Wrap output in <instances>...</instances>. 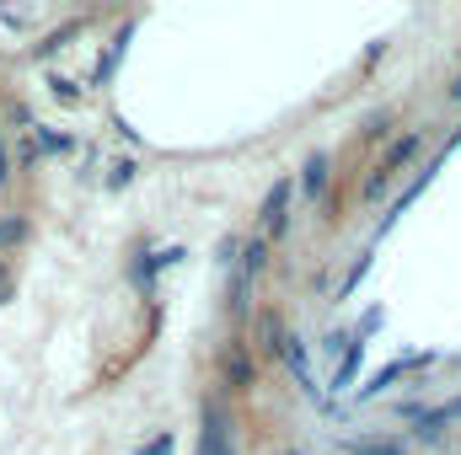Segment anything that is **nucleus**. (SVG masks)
Masks as SVG:
<instances>
[{
	"mask_svg": "<svg viewBox=\"0 0 461 455\" xmlns=\"http://www.w3.org/2000/svg\"><path fill=\"white\" fill-rule=\"evenodd\" d=\"M285 455H306V451H285Z\"/></svg>",
	"mask_w": 461,
	"mask_h": 455,
	"instance_id": "22",
	"label": "nucleus"
},
{
	"mask_svg": "<svg viewBox=\"0 0 461 455\" xmlns=\"http://www.w3.org/2000/svg\"><path fill=\"white\" fill-rule=\"evenodd\" d=\"M435 418H440L446 429H451V424H461V397H456V402H446V407H435Z\"/></svg>",
	"mask_w": 461,
	"mask_h": 455,
	"instance_id": "19",
	"label": "nucleus"
},
{
	"mask_svg": "<svg viewBox=\"0 0 461 455\" xmlns=\"http://www.w3.org/2000/svg\"><path fill=\"white\" fill-rule=\"evenodd\" d=\"M241 273H247V279H263V273H268V241H263V236H247V241H241Z\"/></svg>",
	"mask_w": 461,
	"mask_h": 455,
	"instance_id": "8",
	"label": "nucleus"
},
{
	"mask_svg": "<svg viewBox=\"0 0 461 455\" xmlns=\"http://www.w3.org/2000/svg\"><path fill=\"white\" fill-rule=\"evenodd\" d=\"M419 364H429V353H419V359H397V364H386V370H381V375H375V380H370V386L359 391V397H375V391H386L392 380H402V375H408V370H419Z\"/></svg>",
	"mask_w": 461,
	"mask_h": 455,
	"instance_id": "9",
	"label": "nucleus"
},
{
	"mask_svg": "<svg viewBox=\"0 0 461 455\" xmlns=\"http://www.w3.org/2000/svg\"><path fill=\"white\" fill-rule=\"evenodd\" d=\"M344 455H408V440H381V434H359L348 440Z\"/></svg>",
	"mask_w": 461,
	"mask_h": 455,
	"instance_id": "7",
	"label": "nucleus"
},
{
	"mask_svg": "<svg viewBox=\"0 0 461 455\" xmlns=\"http://www.w3.org/2000/svg\"><path fill=\"white\" fill-rule=\"evenodd\" d=\"M0 188H11V150H5V123H0Z\"/></svg>",
	"mask_w": 461,
	"mask_h": 455,
	"instance_id": "18",
	"label": "nucleus"
},
{
	"mask_svg": "<svg viewBox=\"0 0 461 455\" xmlns=\"http://www.w3.org/2000/svg\"><path fill=\"white\" fill-rule=\"evenodd\" d=\"M221 386L236 391V397L258 386V353H252V343L241 338V333L226 338V348H221Z\"/></svg>",
	"mask_w": 461,
	"mask_h": 455,
	"instance_id": "3",
	"label": "nucleus"
},
{
	"mask_svg": "<svg viewBox=\"0 0 461 455\" xmlns=\"http://www.w3.org/2000/svg\"><path fill=\"white\" fill-rule=\"evenodd\" d=\"M446 97H451V103H461V76L451 81V86H446Z\"/></svg>",
	"mask_w": 461,
	"mask_h": 455,
	"instance_id": "21",
	"label": "nucleus"
},
{
	"mask_svg": "<svg viewBox=\"0 0 461 455\" xmlns=\"http://www.w3.org/2000/svg\"><path fill=\"white\" fill-rule=\"evenodd\" d=\"M134 172H140L134 161H113V166H108V188H129V183H134Z\"/></svg>",
	"mask_w": 461,
	"mask_h": 455,
	"instance_id": "15",
	"label": "nucleus"
},
{
	"mask_svg": "<svg viewBox=\"0 0 461 455\" xmlns=\"http://www.w3.org/2000/svg\"><path fill=\"white\" fill-rule=\"evenodd\" d=\"M81 27H86V22H65V27H59V32H49V38H43V43H32V59H49V54H54V49H65V43H70V38H76V32H81Z\"/></svg>",
	"mask_w": 461,
	"mask_h": 455,
	"instance_id": "10",
	"label": "nucleus"
},
{
	"mask_svg": "<svg viewBox=\"0 0 461 455\" xmlns=\"http://www.w3.org/2000/svg\"><path fill=\"white\" fill-rule=\"evenodd\" d=\"M386 129H392V113H375L365 123V139H386Z\"/></svg>",
	"mask_w": 461,
	"mask_h": 455,
	"instance_id": "16",
	"label": "nucleus"
},
{
	"mask_svg": "<svg viewBox=\"0 0 461 455\" xmlns=\"http://www.w3.org/2000/svg\"><path fill=\"white\" fill-rule=\"evenodd\" d=\"M27 241V215H5L0 220V252H11V246H22Z\"/></svg>",
	"mask_w": 461,
	"mask_h": 455,
	"instance_id": "12",
	"label": "nucleus"
},
{
	"mask_svg": "<svg viewBox=\"0 0 461 455\" xmlns=\"http://www.w3.org/2000/svg\"><path fill=\"white\" fill-rule=\"evenodd\" d=\"M172 445H177V440H172V429H161V434H150L134 455H172Z\"/></svg>",
	"mask_w": 461,
	"mask_h": 455,
	"instance_id": "14",
	"label": "nucleus"
},
{
	"mask_svg": "<svg viewBox=\"0 0 461 455\" xmlns=\"http://www.w3.org/2000/svg\"><path fill=\"white\" fill-rule=\"evenodd\" d=\"M290 199H295V177H279L263 193V204H258V236L263 241H285V230H290Z\"/></svg>",
	"mask_w": 461,
	"mask_h": 455,
	"instance_id": "4",
	"label": "nucleus"
},
{
	"mask_svg": "<svg viewBox=\"0 0 461 455\" xmlns=\"http://www.w3.org/2000/svg\"><path fill=\"white\" fill-rule=\"evenodd\" d=\"M285 343H290L285 317H279L274 306H263V311H258V322H252V353H258V359H279V353H285Z\"/></svg>",
	"mask_w": 461,
	"mask_h": 455,
	"instance_id": "5",
	"label": "nucleus"
},
{
	"mask_svg": "<svg viewBox=\"0 0 461 455\" xmlns=\"http://www.w3.org/2000/svg\"><path fill=\"white\" fill-rule=\"evenodd\" d=\"M328 183H333V156H328V150H312L306 166H301V199L317 204V199L328 193Z\"/></svg>",
	"mask_w": 461,
	"mask_h": 455,
	"instance_id": "6",
	"label": "nucleus"
},
{
	"mask_svg": "<svg viewBox=\"0 0 461 455\" xmlns=\"http://www.w3.org/2000/svg\"><path fill=\"white\" fill-rule=\"evenodd\" d=\"M359 359H365V343L354 338V343H348V348H344V364H339V375H333V386H339V391H344L348 380L359 375Z\"/></svg>",
	"mask_w": 461,
	"mask_h": 455,
	"instance_id": "11",
	"label": "nucleus"
},
{
	"mask_svg": "<svg viewBox=\"0 0 461 455\" xmlns=\"http://www.w3.org/2000/svg\"><path fill=\"white\" fill-rule=\"evenodd\" d=\"M194 455H236V424H230L226 397L199 402V451Z\"/></svg>",
	"mask_w": 461,
	"mask_h": 455,
	"instance_id": "2",
	"label": "nucleus"
},
{
	"mask_svg": "<svg viewBox=\"0 0 461 455\" xmlns=\"http://www.w3.org/2000/svg\"><path fill=\"white\" fill-rule=\"evenodd\" d=\"M419 150H424V134H419V129H408V134H397V139L386 145V156L375 161V172L365 177V188H359V199H365V204H375V199H381V193L392 188V177H397V172H402V166H408V161H413Z\"/></svg>",
	"mask_w": 461,
	"mask_h": 455,
	"instance_id": "1",
	"label": "nucleus"
},
{
	"mask_svg": "<svg viewBox=\"0 0 461 455\" xmlns=\"http://www.w3.org/2000/svg\"><path fill=\"white\" fill-rule=\"evenodd\" d=\"M38 139H43L54 156H65V150H70V139H65V134H54V129H38Z\"/></svg>",
	"mask_w": 461,
	"mask_h": 455,
	"instance_id": "17",
	"label": "nucleus"
},
{
	"mask_svg": "<svg viewBox=\"0 0 461 455\" xmlns=\"http://www.w3.org/2000/svg\"><path fill=\"white\" fill-rule=\"evenodd\" d=\"M11 290H16V279H11V268H5V263H0V306H5V300H11Z\"/></svg>",
	"mask_w": 461,
	"mask_h": 455,
	"instance_id": "20",
	"label": "nucleus"
},
{
	"mask_svg": "<svg viewBox=\"0 0 461 455\" xmlns=\"http://www.w3.org/2000/svg\"><path fill=\"white\" fill-rule=\"evenodd\" d=\"M279 359H285V364H290V370L306 380V343L295 338V333H290V343H285V353H279Z\"/></svg>",
	"mask_w": 461,
	"mask_h": 455,
	"instance_id": "13",
	"label": "nucleus"
}]
</instances>
